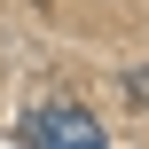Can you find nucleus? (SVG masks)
Here are the masks:
<instances>
[{"instance_id": "1", "label": "nucleus", "mask_w": 149, "mask_h": 149, "mask_svg": "<svg viewBox=\"0 0 149 149\" xmlns=\"http://www.w3.org/2000/svg\"><path fill=\"white\" fill-rule=\"evenodd\" d=\"M24 141L31 149H110V134H102L79 102H47V110L24 118Z\"/></svg>"}]
</instances>
